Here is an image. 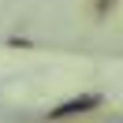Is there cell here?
Returning a JSON list of instances; mask_svg holds the SVG:
<instances>
[{
    "label": "cell",
    "mask_w": 123,
    "mask_h": 123,
    "mask_svg": "<svg viewBox=\"0 0 123 123\" xmlns=\"http://www.w3.org/2000/svg\"><path fill=\"white\" fill-rule=\"evenodd\" d=\"M112 4H116V0H97V15H105V11L112 8Z\"/></svg>",
    "instance_id": "2"
},
{
    "label": "cell",
    "mask_w": 123,
    "mask_h": 123,
    "mask_svg": "<svg viewBox=\"0 0 123 123\" xmlns=\"http://www.w3.org/2000/svg\"><path fill=\"white\" fill-rule=\"evenodd\" d=\"M101 105L97 93H86V97H75V101H63V105H56L52 112H49V119H67V116H82V112H93V108Z\"/></svg>",
    "instance_id": "1"
}]
</instances>
